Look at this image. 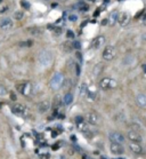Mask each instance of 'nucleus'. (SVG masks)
Returning <instances> with one entry per match:
<instances>
[{
  "label": "nucleus",
  "mask_w": 146,
  "mask_h": 159,
  "mask_svg": "<svg viewBox=\"0 0 146 159\" xmlns=\"http://www.w3.org/2000/svg\"><path fill=\"white\" fill-rule=\"evenodd\" d=\"M63 80H64V77H63V75L61 72L55 73V76L53 77L52 81H50V87H52V89H54V90L60 89L63 85Z\"/></svg>",
  "instance_id": "nucleus-1"
},
{
  "label": "nucleus",
  "mask_w": 146,
  "mask_h": 159,
  "mask_svg": "<svg viewBox=\"0 0 146 159\" xmlns=\"http://www.w3.org/2000/svg\"><path fill=\"white\" fill-rule=\"evenodd\" d=\"M40 64L42 65H49L53 61V54L49 52V50H42L39 54V57H38Z\"/></svg>",
  "instance_id": "nucleus-2"
},
{
  "label": "nucleus",
  "mask_w": 146,
  "mask_h": 159,
  "mask_svg": "<svg viewBox=\"0 0 146 159\" xmlns=\"http://www.w3.org/2000/svg\"><path fill=\"white\" fill-rule=\"evenodd\" d=\"M99 87L103 90H110L113 89V88L116 87V81L112 78H104L102 79L101 82H99Z\"/></svg>",
  "instance_id": "nucleus-3"
},
{
  "label": "nucleus",
  "mask_w": 146,
  "mask_h": 159,
  "mask_svg": "<svg viewBox=\"0 0 146 159\" xmlns=\"http://www.w3.org/2000/svg\"><path fill=\"white\" fill-rule=\"evenodd\" d=\"M84 119H86V121L90 125H98L99 120H101V117H99L98 113H96L95 111H90V112H87Z\"/></svg>",
  "instance_id": "nucleus-4"
},
{
  "label": "nucleus",
  "mask_w": 146,
  "mask_h": 159,
  "mask_svg": "<svg viewBox=\"0 0 146 159\" xmlns=\"http://www.w3.org/2000/svg\"><path fill=\"white\" fill-rule=\"evenodd\" d=\"M16 89L21 93L22 95L26 96V95H30L31 93V84L30 82H21L16 86Z\"/></svg>",
  "instance_id": "nucleus-5"
},
{
  "label": "nucleus",
  "mask_w": 146,
  "mask_h": 159,
  "mask_svg": "<svg viewBox=\"0 0 146 159\" xmlns=\"http://www.w3.org/2000/svg\"><path fill=\"white\" fill-rule=\"evenodd\" d=\"M115 48L113 47V46H106L104 49V52H103V58H104L105 61H111L114 58V56H115Z\"/></svg>",
  "instance_id": "nucleus-6"
},
{
  "label": "nucleus",
  "mask_w": 146,
  "mask_h": 159,
  "mask_svg": "<svg viewBox=\"0 0 146 159\" xmlns=\"http://www.w3.org/2000/svg\"><path fill=\"white\" fill-rule=\"evenodd\" d=\"M109 139L113 143H123L124 142V136L119 132H111L109 134Z\"/></svg>",
  "instance_id": "nucleus-7"
},
{
  "label": "nucleus",
  "mask_w": 146,
  "mask_h": 159,
  "mask_svg": "<svg viewBox=\"0 0 146 159\" xmlns=\"http://www.w3.org/2000/svg\"><path fill=\"white\" fill-rule=\"evenodd\" d=\"M110 150L113 154H116V156H120V154L124 153V148L122 147L121 143H113L112 142L111 145H110Z\"/></svg>",
  "instance_id": "nucleus-8"
},
{
  "label": "nucleus",
  "mask_w": 146,
  "mask_h": 159,
  "mask_svg": "<svg viewBox=\"0 0 146 159\" xmlns=\"http://www.w3.org/2000/svg\"><path fill=\"white\" fill-rule=\"evenodd\" d=\"M118 22H119V24L121 25V26H126V25H128V23L130 22V15L126 12L120 13L119 15H118Z\"/></svg>",
  "instance_id": "nucleus-9"
},
{
  "label": "nucleus",
  "mask_w": 146,
  "mask_h": 159,
  "mask_svg": "<svg viewBox=\"0 0 146 159\" xmlns=\"http://www.w3.org/2000/svg\"><path fill=\"white\" fill-rule=\"evenodd\" d=\"M128 139L130 140L131 142H137V143H139V142H141L143 137H141V135L139 134L138 131H135V129H132V131L128 132Z\"/></svg>",
  "instance_id": "nucleus-10"
},
{
  "label": "nucleus",
  "mask_w": 146,
  "mask_h": 159,
  "mask_svg": "<svg viewBox=\"0 0 146 159\" xmlns=\"http://www.w3.org/2000/svg\"><path fill=\"white\" fill-rule=\"evenodd\" d=\"M50 108V102L49 101H41V102L38 104V111L40 112V113H45V112H47L48 110H49Z\"/></svg>",
  "instance_id": "nucleus-11"
},
{
  "label": "nucleus",
  "mask_w": 146,
  "mask_h": 159,
  "mask_svg": "<svg viewBox=\"0 0 146 159\" xmlns=\"http://www.w3.org/2000/svg\"><path fill=\"white\" fill-rule=\"evenodd\" d=\"M13 27V21L8 17H5L0 21V29L3 30H8V29H12Z\"/></svg>",
  "instance_id": "nucleus-12"
},
{
  "label": "nucleus",
  "mask_w": 146,
  "mask_h": 159,
  "mask_svg": "<svg viewBox=\"0 0 146 159\" xmlns=\"http://www.w3.org/2000/svg\"><path fill=\"white\" fill-rule=\"evenodd\" d=\"M105 44V38L103 36H98V37L94 38L91 41V46L94 48H99L101 46H103Z\"/></svg>",
  "instance_id": "nucleus-13"
},
{
  "label": "nucleus",
  "mask_w": 146,
  "mask_h": 159,
  "mask_svg": "<svg viewBox=\"0 0 146 159\" xmlns=\"http://www.w3.org/2000/svg\"><path fill=\"white\" fill-rule=\"evenodd\" d=\"M13 112L17 116H24L26 113V108L23 104H16L13 107Z\"/></svg>",
  "instance_id": "nucleus-14"
},
{
  "label": "nucleus",
  "mask_w": 146,
  "mask_h": 159,
  "mask_svg": "<svg viewBox=\"0 0 146 159\" xmlns=\"http://www.w3.org/2000/svg\"><path fill=\"white\" fill-rule=\"evenodd\" d=\"M129 148H130V150L134 152V153L139 154L143 152V147H141L139 143H137V142H131V143L129 144Z\"/></svg>",
  "instance_id": "nucleus-15"
},
{
  "label": "nucleus",
  "mask_w": 146,
  "mask_h": 159,
  "mask_svg": "<svg viewBox=\"0 0 146 159\" xmlns=\"http://www.w3.org/2000/svg\"><path fill=\"white\" fill-rule=\"evenodd\" d=\"M27 32L30 35H32L33 37H39V36H41L43 33V30L39 26H31L27 29Z\"/></svg>",
  "instance_id": "nucleus-16"
},
{
  "label": "nucleus",
  "mask_w": 146,
  "mask_h": 159,
  "mask_svg": "<svg viewBox=\"0 0 146 159\" xmlns=\"http://www.w3.org/2000/svg\"><path fill=\"white\" fill-rule=\"evenodd\" d=\"M136 103L141 108L146 107V95L145 94H138L136 97Z\"/></svg>",
  "instance_id": "nucleus-17"
},
{
  "label": "nucleus",
  "mask_w": 146,
  "mask_h": 159,
  "mask_svg": "<svg viewBox=\"0 0 146 159\" xmlns=\"http://www.w3.org/2000/svg\"><path fill=\"white\" fill-rule=\"evenodd\" d=\"M72 101H73V95H72L71 93H66V94L64 95V97H63V104L69 105L72 103Z\"/></svg>",
  "instance_id": "nucleus-18"
},
{
  "label": "nucleus",
  "mask_w": 146,
  "mask_h": 159,
  "mask_svg": "<svg viewBox=\"0 0 146 159\" xmlns=\"http://www.w3.org/2000/svg\"><path fill=\"white\" fill-rule=\"evenodd\" d=\"M118 15H119V13H118V12H113V13H111V15H110V18H109V23H110V25H114L116 22H118Z\"/></svg>",
  "instance_id": "nucleus-19"
},
{
  "label": "nucleus",
  "mask_w": 146,
  "mask_h": 159,
  "mask_svg": "<svg viewBox=\"0 0 146 159\" xmlns=\"http://www.w3.org/2000/svg\"><path fill=\"white\" fill-rule=\"evenodd\" d=\"M63 104V97L61 95H56L54 97V108H58Z\"/></svg>",
  "instance_id": "nucleus-20"
},
{
  "label": "nucleus",
  "mask_w": 146,
  "mask_h": 159,
  "mask_svg": "<svg viewBox=\"0 0 146 159\" xmlns=\"http://www.w3.org/2000/svg\"><path fill=\"white\" fill-rule=\"evenodd\" d=\"M73 42H71V41H66V42H64V45H63V49H64V52H67V53H70V52H72L73 50Z\"/></svg>",
  "instance_id": "nucleus-21"
},
{
  "label": "nucleus",
  "mask_w": 146,
  "mask_h": 159,
  "mask_svg": "<svg viewBox=\"0 0 146 159\" xmlns=\"http://www.w3.org/2000/svg\"><path fill=\"white\" fill-rule=\"evenodd\" d=\"M77 7L79 8V10H83V12H87V10L89 9V6L87 5L86 3H83V1H80V3H78V5H77Z\"/></svg>",
  "instance_id": "nucleus-22"
},
{
  "label": "nucleus",
  "mask_w": 146,
  "mask_h": 159,
  "mask_svg": "<svg viewBox=\"0 0 146 159\" xmlns=\"http://www.w3.org/2000/svg\"><path fill=\"white\" fill-rule=\"evenodd\" d=\"M32 45H33V42L31 41V40H26V41L18 42V46H21V47H31Z\"/></svg>",
  "instance_id": "nucleus-23"
},
{
  "label": "nucleus",
  "mask_w": 146,
  "mask_h": 159,
  "mask_svg": "<svg viewBox=\"0 0 146 159\" xmlns=\"http://www.w3.org/2000/svg\"><path fill=\"white\" fill-rule=\"evenodd\" d=\"M24 17V14H23V12H15L14 13V18H15V20H22V18Z\"/></svg>",
  "instance_id": "nucleus-24"
},
{
  "label": "nucleus",
  "mask_w": 146,
  "mask_h": 159,
  "mask_svg": "<svg viewBox=\"0 0 146 159\" xmlns=\"http://www.w3.org/2000/svg\"><path fill=\"white\" fill-rule=\"evenodd\" d=\"M87 99H88V101H94L95 92H89V90H87Z\"/></svg>",
  "instance_id": "nucleus-25"
},
{
  "label": "nucleus",
  "mask_w": 146,
  "mask_h": 159,
  "mask_svg": "<svg viewBox=\"0 0 146 159\" xmlns=\"http://www.w3.org/2000/svg\"><path fill=\"white\" fill-rule=\"evenodd\" d=\"M21 6H22L23 8H25V9H29V8H30V4L27 3V1H25V0H22V1H21Z\"/></svg>",
  "instance_id": "nucleus-26"
},
{
  "label": "nucleus",
  "mask_w": 146,
  "mask_h": 159,
  "mask_svg": "<svg viewBox=\"0 0 146 159\" xmlns=\"http://www.w3.org/2000/svg\"><path fill=\"white\" fill-rule=\"evenodd\" d=\"M7 94V89L4 86H0V96H5Z\"/></svg>",
  "instance_id": "nucleus-27"
},
{
  "label": "nucleus",
  "mask_w": 146,
  "mask_h": 159,
  "mask_svg": "<svg viewBox=\"0 0 146 159\" xmlns=\"http://www.w3.org/2000/svg\"><path fill=\"white\" fill-rule=\"evenodd\" d=\"M69 20L71 21V22H75V21L78 20V16L74 15V14H71V15L69 16Z\"/></svg>",
  "instance_id": "nucleus-28"
},
{
  "label": "nucleus",
  "mask_w": 146,
  "mask_h": 159,
  "mask_svg": "<svg viewBox=\"0 0 146 159\" xmlns=\"http://www.w3.org/2000/svg\"><path fill=\"white\" fill-rule=\"evenodd\" d=\"M61 33H62L61 27H55V29H54V35H55V36H60Z\"/></svg>",
  "instance_id": "nucleus-29"
},
{
  "label": "nucleus",
  "mask_w": 146,
  "mask_h": 159,
  "mask_svg": "<svg viewBox=\"0 0 146 159\" xmlns=\"http://www.w3.org/2000/svg\"><path fill=\"white\" fill-rule=\"evenodd\" d=\"M66 37H67V38H70V39H71V38H73V37H74V32H73V31H71V30H67V32H66Z\"/></svg>",
  "instance_id": "nucleus-30"
},
{
  "label": "nucleus",
  "mask_w": 146,
  "mask_h": 159,
  "mask_svg": "<svg viewBox=\"0 0 146 159\" xmlns=\"http://www.w3.org/2000/svg\"><path fill=\"white\" fill-rule=\"evenodd\" d=\"M40 158L41 159H50V154L49 153H43L40 156Z\"/></svg>",
  "instance_id": "nucleus-31"
},
{
  "label": "nucleus",
  "mask_w": 146,
  "mask_h": 159,
  "mask_svg": "<svg viewBox=\"0 0 146 159\" xmlns=\"http://www.w3.org/2000/svg\"><path fill=\"white\" fill-rule=\"evenodd\" d=\"M73 47H74L75 49H80V42L79 41H74V42H73Z\"/></svg>",
  "instance_id": "nucleus-32"
},
{
  "label": "nucleus",
  "mask_w": 146,
  "mask_h": 159,
  "mask_svg": "<svg viewBox=\"0 0 146 159\" xmlns=\"http://www.w3.org/2000/svg\"><path fill=\"white\" fill-rule=\"evenodd\" d=\"M81 93H87V85L83 84L81 86Z\"/></svg>",
  "instance_id": "nucleus-33"
},
{
  "label": "nucleus",
  "mask_w": 146,
  "mask_h": 159,
  "mask_svg": "<svg viewBox=\"0 0 146 159\" xmlns=\"http://www.w3.org/2000/svg\"><path fill=\"white\" fill-rule=\"evenodd\" d=\"M143 23H144V25H146V15L143 17Z\"/></svg>",
  "instance_id": "nucleus-34"
},
{
  "label": "nucleus",
  "mask_w": 146,
  "mask_h": 159,
  "mask_svg": "<svg viewBox=\"0 0 146 159\" xmlns=\"http://www.w3.org/2000/svg\"><path fill=\"white\" fill-rule=\"evenodd\" d=\"M143 68H144V71H145V73H146V64H145V65H144V67H143Z\"/></svg>",
  "instance_id": "nucleus-35"
},
{
  "label": "nucleus",
  "mask_w": 146,
  "mask_h": 159,
  "mask_svg": "<svg viewBox=\"0 0 146 159\" xmlns=\"http://www.w3.org/2000/svg\"><path fill=\"white\" fill-rule=\"evenodd\" d=\"M61 159H65V158H64V157H61Z\"/></svg>",
  "instance_id": "nucleus-36"
},
{
  "label": "nucleus",
  "mask_w": 146,
  "mask_h": 159,
  "mask_svg": "<svg viewBox=\"0 0 146 159\" xmlns=\"http://www.w3.org/2000/svg\"><path fill=\"white\" fill-rule=\"evenodd\" d=\"M1 3H3V0H0V4H1Z\"/></svg>",
  "instance_id": "nucleus-37"
},
{
  "label": "nucleus",
  "mask_w": 146,
  "mask_h": 159,
  "mask_svg": "<svg viewBox=\"0 0 146 159\" xmlns=\"http://www.w3.org/2000/svg\"><path fill=\"white\" fill-rule=\"evenodd\" d=\"M90 1H95V0H90Z\"/></svg>",
  "instance_id": "nucleus-38"
}]
</instances>
